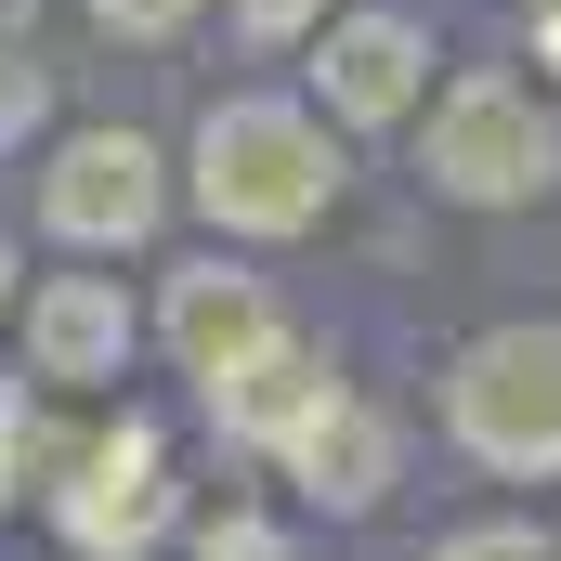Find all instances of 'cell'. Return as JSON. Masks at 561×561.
<instances>
[{
    "instance_id": "cell-1",
    "label": "cell",
    "mask_w": 561,
    "mask_h": 561,
    "mask_svg": "<svg viewBox=\"0 0 561 561\" xmlns=\"http://www.w3.org/2000/svg\"><path fill=\"white\" fill-rule=\"evenodd\" d=\"M183 196L222 222V236H313L340 209V144L313 105H275V92H222L196 144H183Z\"/></svg>"
},
{
    "instance_id": "cell-2",
    "label": "cell",
    "mask_w": 561,
    "mask_h": 561,
    "mask_svg": "<svg viewBox=\"0 0 561 561\" xmlns=\"http://www.w3.org/2000/svg\"><path fill=\"white\" fill-rule=\"evenodd\" d=\"M444 431L470 470L496 483H561V327L549 313H510L483 340H457L444 366Z\"/></svg>"
},
{
    "instance_id": "cell-3",
    "label": "cell",
    "mask_w": 561,
    "mask_h": 561,
    "mask_svg": "<svg viewBox=\"0 0 561 561\" xmlns=\"http://www.w3.org/2000/svg\"><path fill=\"white\" fill-rule=\"evenodd\" d=\"M419 183L431 196H457V209H536L561 183V118L523 92V79H457L444 105H431L419 131Z\"/></svg>"
},
{
    "instance_id": "cell-4",
    "label": "cell",
    "mask_w": 561,
    "mask_h": 561,
    "mask_svg": "<svg viewBox=\"0 0 561 561\" xmlns=\"http://www.w3.org/2000/svg\"><path fill=\"white\" fill-rule=\"evenodd\" d=\"M53 536L79 561H157L183 536V483H170V444L144 419L92 431V444H66L53 457Z\"/></svg>"
},
{
    "instance_id": "cell-5",
    "label": "cell",
    "mask_w": 561,
    "mask_h": 561,
    "mask_svg": "<svg viewBox=\"0 0 561 561\" xmlns=\"http://www.w3.org/2000/svg\"><path fill=\"white\" fill-rule=\"evenodd\" d=\"M39 222L66 236V249H144L157 222H170V157L144 131H66L53 144V170H39Z\"/></svg>"
},
{
    "instance_id": "cell-6",
    "label": "cell",
    "mask_w": 561,
    "mask_h": 561,
    "mask_svg": "<svg viewBox=\"0 0 561 561\" xmlns=\"http://www.w3.org/2000/svg\"><path fill=\"white\" fill-rule=\"evenodd\" d=\"M313 105H327V131H405V118L431 105L419 13H392V0L327 13V26H313Z\"/></svg>"
},
{
    "instance_id": "cell-7",
    "label": "cell",
    "mask_w": 561,
    "mask_h": 561,
    "mask_svg": "<svg viewBox=\"0 0 561 561\" xmlns=\"http://www.w3.org/2000/svg\"><path fill=\"white\" fill-rule=\"evenodd\" d=\"M275 470L300 483V510H340V523H366V510L405 483V431L379 419L366 392H327V405H313V419L275 444Z\"/></svg>"
},
{
    "instance_id": "cell-8",
    "label": "cell",
    "mask_w": 561,
    "mask_h": 561,
    "mask_svg": "<svg viewBox=\"0 0 561 561\" xmlns=\"http://www.w3.org/2000/svg\"><path fill=\"white\" fill-rule=\"evenodd\" d=\"M131 300L118 275H39L26 287V379L39 392H118V366H131Z\"/></svg>"
},
{
    "instance_id": "cell-9",
    "label": "cell",
    "mask_w": 561,
    "mask_h": 561,
    "mask_svg": "<svg viewBox=\"0 0 561 561\" xmlns=\"http://www.w3.org/2000/svg\"><path fill=\"white\" fill-rule=\"evenodd\" d=\"M157 340H170L183 379H222L262 340H287V313H275V287L249 275V262H183V275L157 287Z\"/></svg>"
},
{
    "instance_id": "cell-10",
    "label": "cell",
    "mask_w": 561,
    "mask_h": 561,
    "mask_svg": "<svg viewBox=\"0 0 561 561\" xmlns=\"http://www.w3.org/2000/svg\"><path fill=\"white\" fill-rule=\"evenodd\" d=\"M327 392H340V379H327V353H313V340H262L249 366L196 379V405H209V431H222V444H249V457H275V444H287L300 419H313Z\"/></svg>"
},
{
    "instance_id": "cell-11",
    "label": "cell",
    "mask_w": 561,
    "mask_h": 561,
    "mask_svg": "<svg viewBox=\"0 0 561 561\" xmlns=\"http://www.w3.org/2000/svg\"><path fill=\"white\" fill-rule=\"evenodd\" d=\"M39 131H53V66H26V53L0 39V157L39 144Z\"/></svg>"
},
{
    "instance_id": "cell-12",
    "label": "cell",
    "mask_w": 561,
    "mask_h": 561,
    "mask_svg": "<svg viewBox=\"0 0 561 561\" xmlns=\"http://www.w3.org/2000/svg\"><path fill=\"white\" fill-rule=\"evenodd\" d=\"M196 561H287V523H262V510H209V523H196Z\"/></svg>"
},
{
    "instance_id": "cell-13",
    "label": "cell",
    "mask_w": 561,
    "mask_h": 561,
    "mask_svg": "<svg viewBox=\"0 0 561 561\" xmlns=\"http://www.w3.org/2000/svg\"><path fill=\"white\" fill-rule=\"evenodd\" d=\"M419 561H561L536 523H470V536H444V549H419Z\"/></svg>"
},
{
    "instance_id": "cell-14",
    "label": "cell",
    "mask_w": 561,
    "mask_h": 561,
    "mask_svg": "<svg viewBox=\"0 0 561 561\" xmlns=\"http://www.w3.org/2000/svg\"><path fill=\"white\" fill-rule=\"evenodd\" d=\"M209 0H92V26H118V39H183Z\"/></svg>"
},
{
    "instance_id": "cell-15",
    "label": "cell",
    "mask_w": 561,
    "mask_h": 561,
    "mask_svg": "<svg viewBox=\"0 0 561 561\" xmlns=\"http://www.w3.org/2000/svg\"><path fill=\"white\" fill-rule=\"evenodd\" d=\"M236 26H249L262 53H287V39H313V26H327V0H236Z\"/></svg>"
},
{
    "instance_id": "cell-16",
    "label": "cell",
    "mask_w": 561,
    "mask_h": 561,
    "mask_svg": "<svg viewBox=\"0 0 561 561\" xmlns=\"http://www.w3.org/2000/svg\"><path fill=\"white\" fill-rule=\"evenodd\" d=\"M26 457H39V470H53V444H26V431L0 419V496H13V470H26Z\"/></svg>"
},
{
    "instance_id": "cell-17",
    "label": "cell",
    "mask_w": 561,
    "mask_h": 561,
    "mask_svg": "<svg viewBox=\"0 0 561 561\" xmlns=\"http://www.w3.org/2000/svg\"><path fill=\"white\" fill-rule=\"evenodd\" d=\"M536 53H549V66H561V0H536Z\"/></svg>"
},
{
    "instance_id": "cell-18",
    "label": "cell",
    "mask_w": 561,
    "mask_h": 561,
    "mask_svg": "<svg viewBox=\"0 0 561 561\" xmlns=\"http://www.w3.org/2000/svg\"><path fill=\"white\" fill-rule=\"evenodd\" d=\"M13 275H26V262H13V236H0V313H13Z\"/></svg>"
}]
</instances>
